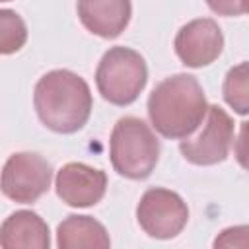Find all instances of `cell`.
I'll list each match as a JSON object with an SVG mask.
<instances>
[{
    "mask_svg": "<svg viewBox=\"0 0 249 249\" xmlns=\"http://www.w3.org/2000/svg\"><path fill=\"white\" fill-rule=\"evenodd\" d=\"M206 95L191 74H173L161 80L148 97V117L163 138H187L204 121Z\"/></svg>",
    "mask_w": 249,
    "mask_h": 249,
    "instance_id": "6da1fadb",
    "label": "cell"
},
{
    "mask_svg": "<svg viewBox=\"0 0 249 249\" xmlns=\"http://www.w3.org/2000/svg\"><path fill=\"white\" fill-rule=\"evenodd\" d=\"M39 121L58 134L78 132L91 115V91L86 80L70 70L43 74L33 89Z\"/></svg>",
    "mask_w": 249,
    "mask_h": 249,
    "instance_id": "7a4b0ae2",
    "label": "cell"
},
{
    "mask_svg": "<svg viewBox=\"0 0 249 249\" xmlns=\"http://www.w3.org/2000/svg\"><path fill=\"white\" fill-rule=\"evenodd\" d=\"M109 156L119 175L140 181L152 175L160 160V140L142 119L123 117L113 126Z\"/></svg>",
    "mask_w": 249,
    "mask_h": 249,
    "instance_id": "3957f363",
    "label": "cell"
},
{
    "mask_svg": "<svg viewBox=\"0 0 249 249\" xmlns=\"http://www.w3.org/2000/svg\"><path fill=\"white\" fill-rule=\"evenodd\" d=\"M146 60L128 47H111L101 56L95 70V84L101 97L119 107L134 103L146 88Z\"/></svg>",
    "mask_w": 249,
    "mask_h": 249,
    "instance_id": "277c9868",
    "label": "cell"
},
{
    "mask_svg": "<svg viewBox=\"0 0 249 249\" xmlns=\"http://www.w3.org/2000/svg\"><path fill=\"white\" fill-rule=\"evenodd\" d=\"M233 144V121L218 105H208L200 126L181 140L183 158L195 165H216L230 156Z\"/></svg>",
    "mask_w": 249,
    "mask_h": 249,
    "instance_id": "5b68a950",
    "label": "cell"
},
{
    "mask_svg": "<svg viewBox=\"0 0 249 249\" xmlns=\"http://www.w3.org/2000/svg\"><path fill=\"white\" fill-rule=\"evenodd\" d=\"M136 220L144 233L156 239H171L183 231L189 222V208L185 200L169 189H148L136 206Z\"/></svg>",
    "mask_w": 249,
    "mask_h": 249,
    "instance_id": "8992f818",
    "label": "cell"
},
{
    "mask_svg": "<svg viewBox=\"0 0 249 249\" xmlns=\"http://www.w3.org/2000/svg\"><path fill=\"white\" fill-rule=\"evenodd\" d=\"M53 179L51 163L35 152L12 154L2 169V193L16 202L31 204L41 198Z\"/></svg>",
    "mask_w": 249,
    "mask_h": 249,
    "instance_id": "52a82bcc",
    "label": "cell"
},
{
    "mask_svg": "<svg viewBox=\"0 0 249 249\" xmlns=\"http://www.w3.org/2000/svg\"><path fill=\"white\" fill-rule=\"evenodd\" d=\"M179 60L189 68H202L212 64L224 49V35L220 25L210 18H198L185 23L173 41Z\"/></svg>",
    "mask_w": 249,
    "mask_h": 249,
    "instance_id": "ba28073f",
    "label": "cell"
},
{
    "mask_svg": "<svg viewBox=\"0 0 249 249\" xmlns=\"http://www.w3.org/2000/svg\"><path fill=\"white\" fill-rule=\"evenodd\" d=\"M54 189L58 198L68 206L88 208L97 204L105 196L107 175L97 167L70 161L56 171Z\"/></svg>",
    "mask_w": 249,
    "mask_h": 249,
    "instance_id": "9c48e42d",
    "label": "cell"
},
{
    "mask_svg": "<svg viewBox=\"0 0 249 249\" xmlns=\"http://www.w3.org/2000/svg\"><path fill=\"white\" fill-rule=\"evenodd\" d=\"M76 8L82 25L103 39L119 37L132 14L130 0H78Z\"/></svg>",
    "mask_w": 249,
    "mask_h": 249,
    "instance_id": "30bf717a",
    "label": "cell"
},
{
    "mask_svg": "<svg viewBox=\"0 0 249 249\" xmlns=\"http://www.w3.org/2000/svg\"><path fill=\"white\" fill-rule=\"evenodd\" d=\"M0 245L4 249H49L51 233L45 220L31 210H18L10 214L0 228Z\"/></svg>",
    "mask_w": 249,
    "mask_h": 249,
    "instance_id": "8fae6325",
    "label": "cell"
},
{
    "mask_svg": "<svg viewBox=\"0 0 249 249\" xmlns=\"http://www.w3.org/2000/svg\"><path fill=\"white\" fill-rule=\"evenodd\" d=\"M56 245L60 249H80V247H111V239L101 222L91 216L72 214L62 220L56 228Z\"/></svg>",
    "mask_w": 249,
    "mask_h": 249,
    "instance_id": "7c38bea8",
    "label": "cell"
},
{
    "mask_svg": "<svg viewBox=\"0 0 249 249\" xmlns=\"http://www.w3.org/2000/svg\"><path fill=\"white\" fill-rule=\"evenodd\" d=\"M222 95L237 115H249V62L235 64L228 70L222 84Z\"/></svg>",
    "mask_w": 249,
    "mask_h": 249,
    "instance_id": "4fadbf2b",
    "label": "cell"
},
{
    "mask_svg": "<svg viewBox=\"0 0 249 249\" xmlns=\"http://www.w3.org/2000/svg\"><path fill=\"white\" fill-rule=\"evenodd\" d=\"M27 41V27L23 19L12 10H0V53L12 54Z\"/></svg>",
    "mask_w": 249,
    "mask_h": 249,
    "instance_id": "5bb4252c",
    "label": "cell"
},
{
    "mask_svg": "<svg viewBox=\"0 0 249 249\" xmlns=\"http://www.w3.org/2000/svg\"><path fill=\"white\" fill-rule=\"evenodd\" d=\"M214 247H249V226H233L220 231Z\"/></svg>",
    "mask_w": 249,
    "mask_h": 249,
    "instance_id": "9a60e30c",
    "label": "cell"
},
{
    "mask_svg": "<svg viewBox=\"0 0 249 249\" xmlns=\"http://www.w3.org/2000/svg\"><path fill=\"white\" fill-rule=\"evenodd\" d=\"M233 154H235L237 163L249 171V121L241 123V128H239V134L233 146Z\"/></svg>",
    "mask_w": 249,
    "mask_h": 249,
    "instance_id": "2e32d148",
    "label": "cell"
},
{
    "mask_svg": "<svg viewBox=\"0 0 249 249\" xmlns=\"http://www.w3.org/2000/svg\"><path fill=\"white\" fill-rule=\"evenodd\" d=\"M206 4L218 16H239L243 12L241 0H206Z\"/></svg>",
    "mask_w": 249,
    "mask_h": 249,
    "instance_id": "e0dca14e",
    "label": "cell"
},
{
    "mask_svg": "<svg viewBox=\"0 0 249 249\" xmlns=\"http://www.w3.org/2000/svg\"><path fill=\"white\" fill-rule=\"evenodd\" d=\"M241 8L245 14H249V0H241Z\"/></svg>",
    "mask_w": 249,
    "mask_h": 249,
    "instance_id": "ac0fdd59",
    "label": "cell"
},
{
    "mask_svg": "<svg viewBox=\"0 0 249 249\" xmlns=\"http://www.w3.org/2000/svg\"><path fill=\"white\" fill-rule=\"evenodd\" d=\"M2 2H8V0H2Z\"/></svg>",
    "mask_w": 249,
    "mask_h": 249,
    "instance_id": "d6986e66",
    "label": "cell"
}]
</instances>
